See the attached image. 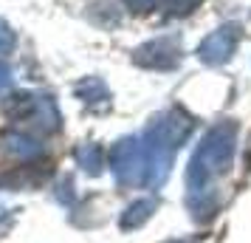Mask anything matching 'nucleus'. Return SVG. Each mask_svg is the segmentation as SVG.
I'll return each mask as SVG.
<instances>
[{"instance_id":"obj_1","label":"nucleus","mask_w":251,"mask_h":243,"mask_svg":"<svg viewBox=\"0 0 251 243\" xmlns=\"http://www.w3.org/2000/svg\"><path fill=\"white\" fill-rule=\"evenodd\" d=\"M237 147V122L223 119L203 133L186 167V207L195 220H209L220 207V192L215 189L217 178L226 175Z\"/></svg>"},{"instance_id":"obj_2","label":"nucleus","mask_w":251,"mask_h":243,"mask_svg":"<svg viewBox=\"0 0 251 243\" xmlns=\"http://www.w3.org/2000/svg\"><path fill=\"white\" fill-rule=\"evenodd\" d=\"M195 130V119L183 108L158 113L141 136L144 147V187H161L172 170V156Z\"/></svg>"},{"instance_id":"obj_3","label":"nucleus","mask_w":251,"mask_h":243,"mask_svg":"<svg viewBox=\"0 0 251 243\" xmlns=\"http://www.w3.org/2000/svg\"><path fill=\"white\" fill-rule=\"evenodd\" d=\"M3 110L14 122H34L40 130L54 133L59 128V110L51 96H40V93H14L6 99Z\"/></svg>"},{"instance_id":"obj_4","label":"nucleus","mask_w":251,"mask_h":243,"mask_svg":"<svg viewBox=\"0 0 251 243\" xmlns=\"http://www.w3.org/2000/svg\"><path fill=\"white\" fill-rule=\"evenodd\" d=\"M110 173L122 187L141 184L144 187V147L141 139L125 136L110 147Z\"/></svg>"},{"instance_id":"obj_5","label":"nucleus","mask_w":251,"mask_h":243,"mask_svg":"<svg viewBox=\"0 0 251 243\" xmlns=\"http://www.w3.org/2000/svg\"><path fill=\"white\" fill-rule=\"evenodd\" d=\"M133 62L150 71H172L181 65V43L175 37H158L133 51Z\"/></svg>"},{"instance_id":"obj_6","label":"nucleus","mask_w":251,"mask_h":243,"mask_svg":"<svg viewBox=\"0 0 251 243\" xmlns=\"http://www.w3.org/2000/svg\"><path fill=\"white\" fill-rule=\"evenodd\" d=\"M240 34L243 31H240L237 23H226V26H220V28H215L198 46V59L206 62V65H223V62H228L240 43Z\"/></svg>"},{"instance_id":"obj_7","label":"nucleus","mask_w":251,"mask_h":243,"mask_svg":"<svg viewBox=\"0 0 251 243\" xmlns=\"http://www.w3.org/2000/svg\"><path fill=\"white\" fill-rule=\"evenodd\" d=\"M76 96L88 105L91 110H107L110 108V91L99 77H88L76 85Z\"/></svg>"},{"instance_id":"obj_8","label":"nucleus","mask_w":251,"mask_h":243,"mask_svg":"<svg viewBox=\"0 0 251 243\" xmlns=\"http://www.w3.org/2000/svg\"><path fill=\"white\" fill-rule=\"evenodd\" d=\"M155 209H158V201H155V198H141L136 204H130V207L122 212V229H138V226H144V223L152 218Z\"/></svg>"},{"instance_id":"obj_9","label":"nucleus","mask_w":251,"mask_h":243,"mask_svg":"<svg viewBox=\"0 0 251 243\" xmlns=\"http://www.w3.org/2000/svg\"><path fill=\"white\" fill-rule=\"evenodd\" d=\"M6 147H9V153L20 156V159H37L43 153V144L31 139L28 133H6Z\"/></svg>"},{"instance_id":"obj_10","label":"nucleus","mask_w":251,"mask_h":243,"mask_svg":"<svg viewBox=\"0 0 251 243\" xmlns=\"http://www.w3.org/2000/svg\"><path fill=\"white\" fill-rule=\"evenodd\" d=\"M76 164H79L88 175H99L102 167H104L102 147H99V144H82L79 150H76Z\"/></svg>"},{"instance_id":"obj_11","label":"nucleus","mask_w":251,"mask_h":243,"mask_svg":"<svg viewBox=\"0 0 251 243\" xmlns=\"http://www.w3.org/2000/svg\"><path fill=\"white\" fill-rule=\"evenodd\" d=\"M201 0H161V9L170 14V17H183V14H189L198 6Z\"/></svg>"},{"instance_id":"obj_12","label":"nucleus","mask_w":251,"mask_h":243,"mask_svg":"<svg viewBox=\"0 0 251 243\" xmlns=\"http://www.w3.org/2000/svg\"><path fill=\"white\" fill-rule=\"evenodd\" d=\"M14 46H17V37H14L12 26L6 20H0V54H12Z\"/></svg>"},{"instance_id":"obj_13","label":"nucleus","mask_w":251,"mask_h":243,"mask_svg":"<svg viewBox=\"0 0 251 243\" xmlns=\"http://www.w3.org/2000/svg\"><path fill=\"white\" fill-rule=\"evenodd\" d=\"M125 3L133 9V12H150V9L161 6V0H125Z\"/></svg>"},{"instance_id":"obj_14","label":"nucleus","mask_w":251,"mask_h":243,"mask_svg":"<svg viewBox=\"0 0 251 243\" xmlns=\"http://www.w3.org/2000/svg\"><path fill=\"white\" fill-rule=\"evenodd\" d=\"M12 85V68L6 62H0V91H6Z\"/></svg>"},{"instance_id":"obj_15","label":"nucleus","mask_w":251,"mask_h":243,"mask_svg":"<svg viewBox=\"0 0 251 243\" xmlns=\"http://www.w3.org/2000/svg\"><path fill=\"white\" fill-rule=\"evenodd\" d=\"M243 162H246V167L251 170V136H249V141H246V153H243Z\"/></svg>"},{"instance_id":"obj_16","label":"nucleus","mask_w":251,"mask_h":243,"mask_svg":"<svg viewBox=\"0 0 251 243\" xmlns=\"http://www.w3.org/2000/svg\"><path fill=\"white\" fill-rule=\"evenodd\" d=\"M170 243H186V241H170Z\"/></svg>"}]
</instances>
